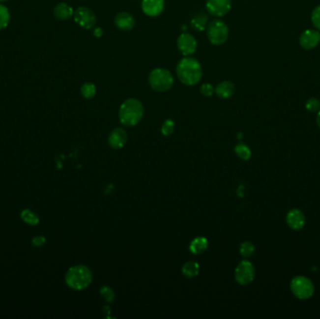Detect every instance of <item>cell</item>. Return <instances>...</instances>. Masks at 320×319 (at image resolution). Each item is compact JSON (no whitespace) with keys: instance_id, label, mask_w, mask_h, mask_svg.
<instances>
[{"instance_id":"obj_24","label":"cell","mask_w":320,"mask_h":319,"mask_svg":"<svg viewBox=\"0 0 320 319\" xmlns=\"http://www.w3.org/2000/svg\"><path fill=\"white\" fill-rule=\"evenodd\" d=\"M10 21V11L8 8L2 4H0V30L6 29Z\"/></svg>"},{"instance_id":"obj_31","label":"cell","mask_w":320,"mask_h":319,"mask_svg":"<svg viewBox=\"0 0 320 319\" xmlns=\"http://www.w3.org/2000/svg\"><path fill=\"white\" fill-rule=\"evenodd\" d=\"M45 242H46V239H45V237H43V236H37V237H34L33 240H32V244H33L35 247L42 246Z\"/></svg>"},{"instance_id":"obj_30","label":"cell","mask_w":320,"mask_h":319,"mask_svg":"<svg viewBox=\"0 0 320 319\" xmlns=\"http://www.w3.org/2000/svg\"><path fill=\"white\" fill-rule=\"evenodd\" d=\"M201 94L204 97H212L214 93V87L210 83H205L200 88Z\"/></svg>"},{"instance_id":"obj_14","label":"cell","mask_w":320,"mask_h":319,"mask_svg":"<svg viewBox=\"0 0 320 319\" xmlns=\"http://www.w3.org/2000/svg\"><path fill=\"white\" fill-rule=\"evenodd\" d=\"M136 24V20L133 17L132 14L122 11L117 13L115 17V25L116 26L117 29L123 31H130L134 29Z\"/></svg>"},{"instance_id":"obj_29","label":"cell","mask_w":320,"mask_h":319,"mask_svg":"<svg viewBox=\"0 0 320 319\" xmlns=\"http://www.w3.org/2000/svg\"><path fill=\"white\" fill-rule=\"evenodd\" d=\"M311 21L315 28L320 31V5L316 7L311 15Z\"/></svg>"},{"instance_id":"obj_7","label":"cell","mask_w":320,"mask_h":319,"mask_svg":"<svg viewBox=\"0 0 320 319\" xmlns=\"http://www.w3.org/2000/svg\"><path fill=\"white\" fill-rule=\"evenodd\" d=\"M255 275L256 269L250 261H241L235 270V280L241 286H246L252 283Z\"/></svg>"},{"instance_id":"obj_26","label":"cell","mask_w":320,"mask_h":319,"mask_svg":"<svg viewBox=\"0 0 320 319\" xmlns=\"http://www.w3.org/2000/svg\"><path fill=\"white\" fill-rule=\"evenodd\" d=\"M305 109L309 112V113H319L320 111V101L316 98V97H311L309 98L306 103H305Z\"/></svg>"},{"instance_id":"obj_9","label":"cell","mask_w":320,"mask_h":319,"mask_svg":"<svg viewBox=\"0 0 320 319\" xmlns=\"http://www.w3.org/2000/svg\"><path fill=\"white\" fill-rule=\"evenodd\" d=\"M232 0H206V10L214 17H223L232 10Z\"/></svg>"},{"instance_id":"obj_2","label":"cell","mask_w":320,"mask_h":319,"mask_svg":"<svg viewBox=\"0 0 320 319\" xmlns=\"http://www.w3.org/2000/svg\"><path fill=\"white\" fill-rule=\"evenodd\" d=\"M144 115L143 103L134 97L126 99L119 109V120L124 126H136L142 121Z\"/></svg>"},{"instance_id":"obj_5","label":"cell","mask_w":320,"mask_h":319,"mask_svg":"<svg viewBox=\"0 0 320 319\" xmlns=\"http://www.w3.org/2000/svg\"><path fill=\"white\" fill-rule=\"evenodd\" d=\"M207 38L213 45H222L230 35V29L228 25L220 19H213L208 24L207 29Z\"/></svg>"},{"instance_id":"obj_20","label":"cell","mask_w":320,"mask_h":319,"mask_svg":"<svg viewBox=\"0 0 320 319\" xmlns=\"http://www.w3.org/2000/svg\"><path fill=\"white\" fill-rule=\"evenodd\" d=\"M182 271H183L184 276L192 278V277H195V276H197L199 274L200 265L198 263L194 262V261L186 262L183 266Z\"/></svg>"},{"instance_id":"obj_34","label":"cell","mask_w":320,"mask_h":319,"mask_svg":"<svg viewBox=\"0 0 320 319\" xmlns=\"http://www.w3.org/2000/svg\"><path fill=\"white\" fill-rule=\"evenodd\" d=\"M0 1H7V0H0Z\"/></svg>"},{"instance_id":"obj_22","label":"cell","mask_w":320,"mask_h":319,"mask_svg":"<svg viewBox=\"0 0 320 319\" xmlns=\"http://www.w3.org/2000/svg\"><path fill=\"white\" fill-rule=\"evenodd\" d=\"M21 218L27 223L29 225H31V226H35V225H38L39 222V216L32 212L31 210H24L22 213H21Z\"/></svg>"},{"instance_id":"obj_19","label":"cell","mask_w":320,"mask_h":319,"mask_svg":"<svg viewBox=\"0 0 320 319\" xmlns=\"http://www.w3.org/2000/svg\"><path fill=\"white\" fill-rule=\"evenodd\" d=\"M208 247V240L204 237H197L190 243L189 249L195 255L202 254Z\"/></svg>"},{"instance_id":"obj_16","label":"cell","mask_w":320,"mask_h":319,"mask_svg":"<svg viewBox=\"0 0 320 319\" xmlns=\"http://www.w3.org/2000/svg\"><path fill=\"white\" fill-rule=\"evenodd\" d=\"M214 93L216 96L222 99H228L233 97L235 93V86L230 81H223L219 83L214 88Z\"/></svg>"},{"instance_id":"obj_12","label":"cell","mask_w":320,"mask_h":319,"mask_svg":"<svg viewBox=\"0 0 320 319\" xmlns=\"http://www.w3.org/2000/svg\"><path fill=\"white\" fill-rule=\"evenodd\" d=\"M165 9L164 0H143L142 10L144 13L150 17L159 16Z\"/></svg>"},{"instance_id":"obj_18","label":"cell","mask_w":320,"mask_h":319,"mask_svg":"<svg viewBox=\"0 0 320 319\" xmlns=\"http://www.w3.org/2000/svg\"><path fill=\"white\" fill-rule=\"evenodd\" d=\"M190 25H191V28L196 31L203 32L207 29V26H208L207 14L204 11H199L198 13L195 14L193 18L190 21Z\"/></svg>"},{"instance_id":"obj_6","label":"cell","mask_w":320,"mask_h":319,"mask_svg":"<svg viewBox=\"0 0 320 319\" xmlns=\"http://www.w3.org/2000/svg\"><path fill=\"white\" fill-rule=\"evenodd\" d=\"M291 290L292 294L297 299L301 300H308L314 295L315 286L309 278L298 275L291 280Z\"/></svg>"},{"instance_id":"obj_4","label":"cell","mask_w":320,"mask_h":319,"mask_svg":"<svg viewBox=\"0 0 320 319\" xmlns=\"http://www.w3.org/2000/svg\"><path fill=\"white\" fill-rule=\"evenodd\" d=\"M148 83L154 91L162 93L173 87L175 78L170 70L163 68H156L150 72Z\"/></svg>"},{"instance_id":"obj_3","label":"cell","mask_w":320,"mask_h":319,"mask_svg":"<svg viewBox=\"0 0 320 319\" xmlns=\"http://www.w3.org/2000/svg\"><path fill=\"white\" fill-rule=\"evenodd\" d=\"M65 280L68 287L72 290H86L93 280V274L87 266L76 265L68 269Z\"/></svg>"},{"instance_id":"obj_33","label":"cell","mask_w":320,"mask_h":319,"mask_svg":"<svg viewBox=\"0 0 320 319\" xmlns=\"http://www.w3.org/2000/svg\"><path fill=\"white\" fill-rule=\"evenodd\" d=\"M317 124L320 128V111L318 113V116H317Z\"/></svg>"},{"instance_id":"obj_11","label":"cell","mask_w":320,"mask_h":319,"mask_svg":"<svg viewBox=\"0 0 320 319\" xmlns=\"http://www.w3.org/2000/svg\"><path fill=\"white\" fill-rule=\"evenodd\" d=\"M300 45L305 50L316 48L320 42V31L315 29H307L301 33L299 39Z\"/></svg>"},{"instance_id":"obj_23","label":"cell","mask_w":320,"mask_h":319,"mask_svg":"<svg viewBox=\"0 0 320 319\" xmlns=\"http://www.w3.org/2000/svg\"><path fill=\"white\" fill-rule=\"evenodd\" d=\"M235 153L243 160H248L252 155L249 147L243 143H240L239 145L235 146Z\"/></svg>"},{"instance_id":"obj_28","label":"cell","mask_w":320,"mask_h":319,"mask_svg":"<svg viewBox=\"0 0 320 319\" xmlns=\"http://www.w3.org/2000/svg\"><path fill=\"white\" fill-rule=\"evenodd\" d=\"M100 294L107 302H112L115 300V292L108 286H104L100 289Z\"/></svg>"},{"instance_id":"obj_1","label":"cell","mask_w":320,"mask_h":319,"mask_svg":"<svg viewBox=\"0 0 320 319\" xmlns=\"http://www.w3.org/2000/svg\"><path fill=\"white\" fill-rule=\"evenodd\" d=\"M176 74L184 86L193 87L201 82L203 78V68L196 58L184 57L176 66Z\"/></svg>"},{"instance_id":"obj_8","label":"cell","mask_w":320,"mask_h":319,"mask_svg":"<svg viewBox=\"0 0 320 319\" xmlns=\"http://www.w3.org/2000/svg\"><path fill=\"white\" fill-rule=\"evenodd\" d=\"M74 21L85 29H91L97 23L96 14L87 7H79L73 14Z\"/></svg>"},{"instance_id":"obj_15","label":"cell","mask_w":320,"mask_h":319,"mask_svg":"<svg viewBox=\"0 0 320 319\" xmlns=\"http://www.w3.org/2000/svg\"><path fill=\"white\" fill-rule=\"evenodd\" d=\"M127 141V133L124 128L117 127L114 129L108 138L109 145L114 149H121L124 147Z\"/></svg>"},{"instance_id":"obj_13","label":"cell","mask_w":320,"mask_h":319,"mask_svg":"<svg viewBox=\"0 0 320 319\" xmlns=\"http://www.w3.org/2000/svg\"><path fill=\"white\" fill-rule=\"evenodd\" d=\"M286 221L291 230L300 231L304 227L305 222H306V218H305L304 213H302L301 210L292 209L287 214Z\"/></svg>"},{"instance_id":"obj_21","label":"cell","mask_w":320,"mask_h":319,"mask_svg":"<svg viewBox=\"0 0 320 319\" xmlns=\"http://www.w3.org/2000/svg\"><path fill=\"white\" fill-rule=\"evenodd\" d=\"M81 94L85 98L91 99L97 94V87L92 83H85L81 87Z\"/></svg>"},{"instance_id":"obj_10","label":"cell","mask_w":320,"mask_h":319,"mask_svg":"<svg viewBox=\"0 0 320 319\" xmlns=\"http://www.w3.org/2000/svg\"><path fill=\"white\" fill-rule=\"evenodd\" d=\"M177 48L184 57H190L198 48L197 39L189 33H183L177 39Z\"/></svg>"},{"instance_id":"obj_17","label":"cell","mask_w":320,"mask_h":319,"mask_svg":"<svg viewBox=\"0 0 320 319\" xmlns=\"http://www.w3.org/2000/svg\"><path fill=\"white\" fill-rule=\"evenodd\" d=\"M54 14L58 19L65 21V20H68L73 16L74 10L71 6H69L67 3L62 2L55 7Z\"/></svg>"},{"instance_id":"obj_32","label":"cell","mask_w":320,"mask_h":319,"mask_svg":"<svg viewBox=\"0 0 320 319\" xmlns=\"http://www.w3.org/2000/svg\"><path fill=\"white\" fill-rule=\"evenodd\" d=\"M93 34H94V36H95L96 38H100V37H102V35H103V29H100V28H97V29H94Z\"/></svg>"},{"instance_id":"obj_25","label":"cell","mask_w":320,"mask_h":319,"mask_svg":"<svg viewBox=\"0 0 320 319\" xmlns=\"http://www.w3.org/2000/svg\"><path fill=\"white\" fill-rule=\"evenodd\" d=\"M255 252V246L252 242H244L240 246V254L243 258L251 257Z\"/></svg>"},{"instance_id":"obj_27","label":"cell","mask_w":320,"mask_h":319,"mask_svg":"<svg viewBox=\"0 0 320 319\" xmlns=\"http://www.w3.org/2000/svg\"><path fill=\"white\" fill-rule=\"evenodd\" d=\"M175 124L174 120L167 119L161 126V132L164 136H170L175 131Z\"/></svg>"}]
</instances>
